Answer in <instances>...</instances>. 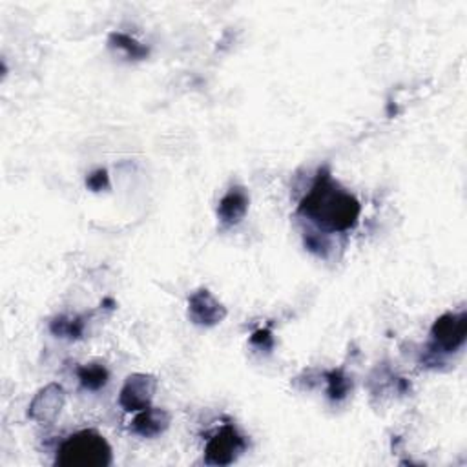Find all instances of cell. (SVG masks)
I'll return each instance as SVG.
<instances>
[{
    "label": "cell",
    "instance_id": "cell-1",
    "mask_svg": "<svg viewBox=\"0 0 467 467\" xmlns=\"http://www.w3.org/2000/svg\"><path fill=\"white\" fill-rule=\"evenodd\" d=\"M296 214L321 232H348L358 226L362 204L356 195L334 181L329 166H321L310 190L302 197Z\"/></svg>",
    "mask_w": 467,
    "mask_h": 467
},
{
    "label": "cell",
    "instance_id": "cell-2",
    "mask_svg": "<svg viewBox=\"0 0 467 467\" xmlns=\"http://www.w3.org/2000/svg\"><path fill=\"white\" fill-rule=\"evenodd\" d=\"M111 460L113 455L106 438L94 429H84L63 442L55 463L63 467H108Z\"/></svg>",
    "mask_w": 467,
    "mask_h": 467
},
{
    "label": "cell",
    "instance_id": "cell-3",
    "mask_svg": "<svg viewBox=\"0 0 467 467\" xmlns=\"http://www.w3.org/2000/svg\"><path fill=\"white\" fill-rule=\"evenodd\" d=\"M467 336V314L446 312L438 318L431 327V348L433 353L451 355L465 343Z\"/></svg>",
    "mask_w": 467,
    "mask_h": 467
},
{
    "label": "cell",
    "instance_id": "cell-4",
    "mask_svg": "<svg viewBox=\"0 0 467 467\" xmlns=\"http://www.w3.org/2000/svg\"><path fill=\"white\" fill-rule=\"evenodd\" d=\"M247 438L236 427L228 424L207 442V448H204V463L230 465L247 451Z\"/></svg>",
    "mask_w": 467,
    "mask_h": 467
},
{
    "label": "cell",
    "instance_id": "cell-5",
    "mask_svg": "<svg viewBox=\"0 0 467 467\" xmlns=\"http://www.w3.org/2000/svg\"><path fill=\"white\" fill-rule=\"evenodd\" d=\"M157 393V378L149 372H134L119 393V403L126 413H139L152 407Z\"/></svg>",
    "mask_w": 467,
    "mask_h": 467
},
{
    "label": "cell",
    "instance_id": "cell-6",
    "mask_svg": "<svg viewBox=\"0 0 467 467\" xmlns=\"http://www.w3.org/2000/svg\"><path fill=\"white\" fill-rule=\"evenodd\" d=\"M226 307L209 288H197L188 296V318L197 327H216L226 318Z\"/></svg>",
    "mask_w": 467,
    "mask_h": 467
},
{
    "label": "cell",
    "instance_id": "cell-7",
    "mask_svg": "<svg viewBox=\"0 0 467 467\" xmlns=\"http://www.w3.org/2000/svg\"><path fill=\"white\" fill-rule=\"evenodd\" d=\"M66 403V393L58 384L42 387L27 407V417L37 424H53Z\"/></svg>",
    "mask_w": 467,
    "mask_h": 467
},
{
    "label": "cell",
    "instance_id": "cell-8",
    "mask_svg": "<svg viewBox=\"0 0 467 467\" xmlns=\"http://www.w3.org/2000/svg\"><path fill=\"white\" fill-rule=\"evenodd\" d=\"M250 207V195L245 187H232L218 204V218L225 226L240 225Z\"/></svg>",
    "mask_w": 467,
    "mask_h": 467
},
{
    "label": "cell",
    "instance_id": "cell-9",
    "mask_svg": "<svg viewBox=\"0 0 467 467\" xmlns=\"http://www.w3.org/2000/svg\"><path fill=\"white\" fill-rule=\"evenodd\" d=\"M170 424H172V417L166 409L149 407L137 413L130 429L141 438H157L168 431Z\"/></svg>",
    "mask_w": 467,
    "mask_h": 467
},
{
    "label": "cell",
    "instance_id": "cell-10",
    "mask_svg": "<svg viewBox=\"0 0 467 467\" xmlns=\"http://www.w3.org/2000/svg\"><path fill=\"white\" fill-rule=\"evenodd\" d=\"M79 382L86 391H101L110 382V371L103 364H86L77 369Z\"/></svg>",
    "mask_w": 467,
    "mask_h": 467
},
{
    "label": "cell",
    "instance_id": "cell-11",
    "mask_svg": "<svg viewBox=\"0 0 467 467\" xmlns=\"http://www.w3.org/2000/svg\"><path fill=\"white\" fill-rule=\"evenodd\" d=\"M108 44L113 50L123 51L130 58V61H144V58L150 55V48L149 46L141 44L139 41H135L134 37H130V35H126L123 32L110 34Z\"/></svg>",
    "mask_w": 467,
    "mask_h": 467
},
{
    "label": "cell",
    "instance_id": "cell-12",
    "mask_svg": "<svg viewBox=\"0 0 467 467\" xmlns=\"http://www.w3.org/2000/svg\"><path fill=\"white\" fill-rule=\"evenodd\" d=\"M86 329V316H58L50 324V331L57 338L80 340Z\"/></svg>",
    "mask_w": 467,
    "mask_h": 467
},
{
    "label": "cell",
    "instance_id": "cell-13",
    "mask_svg": "<svg viewBox=\"0 0 467 467\" xmlns=\"http://www.w3.org/2000/svg\"><path fill=\"white\" fill-rule=\"evenodd\" d=\"M327 396L331 402H343L353 391V378L343 369H333L327 372Z\"/></svg>",
    "mask_w": 467,
    "mask_h": 467
},
{
    "label": "cell",
    "instance_id": "cell-14",
    "mask_svg": "<svg viewBox=\"0 0 467 467\" xmlns=\"http://www.w3.org/2000/svg\"><path fill=\"white\" fill-rule=\"evenodd\" d=\"M303 243L309 252L319 256V257H327V250L331 247L329 240L324 236V234H316V232H307Z\"/></svg>",
    "mask_w": 467,
    "mask_h": 467
},
{
    "label": "cell",
    "instance_id": "cell-15",
    "mask_svg": "<svg viewBox=\"0 0 467 467\" xmlns=\"http://www.w3.org/2000/svg\"><path fill=\"white\" fill-rule=\"evenodd\" d=\"M86 188L92 190V192H104L110 188V175L108 170L99 168L96 172H92L90 175L86 178Z\"/></svg>",
    "mask_w": 467,
    "mask_h": 467
},
{
    "label": "cell",
    "instance_id": "cell-16",
    "mask_svg": "<svg viewBox=\"0 0 467 467\" xmlns=\"http://www.w3.org/2000/svg\"><path fill=\"white\" fill-rule=\"evenodd\" d=\"M250 343L259 350H272L274 348V336L271 329H259L250 336Z\"/></svg>",
    "mask_w": 467,
    "mask_h": 467
},
{
    "label": "cell",
    "instance_id": "cell-17",
    "mask_svg": "<svg viewBox=\"0 0 467 467\" xmlns=\"http://www.w3.org/2000/svg\"><path fill=\"white\" fill-rule=\"evenodd\" d=\"M101 307H104V309H115V302L111 298H106V300H103Z\"/></svg>",
    "mask_w": 467,
    "mask_h": 467
}]
</instances>
